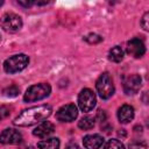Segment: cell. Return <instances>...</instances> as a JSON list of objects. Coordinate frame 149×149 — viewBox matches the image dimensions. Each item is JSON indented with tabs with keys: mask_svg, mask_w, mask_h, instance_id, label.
<instances>
[{
	"mask_svg": "<svg viewBox=\"0 0 149 149\" xmlns=\"http://www.w3.org/2000/svg\"><path fill=\"white\" fill-rule=\"evenodd\" d=\"M51 112H52V108L50 105H41V106L30 107L28 109L22 111V113H20L14 119V125L20 126V127L33 126L49 118Z\"/></svg>",
	"mask_w": 149,
	"mask_h": 149,
	"instance_id": "cell-1",
	"label": "cell"
},
{
	"mask_svg": "<svg viewBox=\"0 0 149 149\" xmlns=\"http://www.w3.org/2000/svg\"><path fill=\"white\" fill-rule=\"evenodd\" d=\"M50 92H51V87L49 84H45V83L36 84V85L28 87V90L26 91V93L23 95V100L26 102L38 101V100L47 98L50 94Z\"/></svg>",
	"mask_w": 149,
	"mask_h": 149,
	"instance_id": "cell-2",
	"label": "cell"
},
{
	"mask_svg": "<svg viewBox=\"0 0 149 149\" xmlns=\"http://www.w3.org/2000/svg\"><path fill=\"white\" fill-rule=\"evenodd\" d=\"M29 63V57L24 54H17V55H14L9 58H7L3 63V70L7 72V73H16V72H20L22 71L23 69L27 68Z\"/></svg>",
	"mask_w": 149,
	"mask_h": 149,
	"instance_id": "cell-3",
	"label": "cell"
},
{
	"mask_svg": "<svg viewBox=\"0 0 149 149\" xmlns=\"http://www.w3.org/2000/svg\"><path fill=\"white\" fill-rule=\"evenodd\" d=\"M95 87H97V91H98L100 98H102V99L111 98L115 91L112 77L107 72H104L102 74H100V77L98 78V80L95 83Z\"/></svg>",
	"mask_w": 149,
	"mask_h": 149,
	"instance_id": "cell-4",
	"label": "cell"
},
{
	"mask_svg": "<svg viewBox=\"0 0 149 149\" xmlns=\"http://www.w3.org/2000/svg\"><path fill=\"white\" fill-rule=\"evenodd\" d=\"M95 102H97V99H95V95L92 90L84 88L80 91V93L78 95V105L83 112L92 111L95 106Z\"/></svg>",
	"mask_w": 149,
	"mask_h": 149,
	"instance_id": "cell-5",
	"label": "cell"
},
{
	"mask_svg": "<svg viewBox=\"0 0 149 149\" xmlns=\"http://www.w3.org/2000/svg\"><path fill=\"white\" fill-rule=\"evenodd\" d=\"M1 27L9 33H15L22 27V19L14 13H6L1 17Z\"/></svg>",
	"mask_w": 149,
	"mask_h": 149,
	"instance_id": "cell-6",
	"label": "cell"
},
{
	"mask_svg": "<svg viewBox=\"0 0 149 149\" xmlns=\"http://www.w3.org/2000/svg\"><path fill=\"white\" fill-rule=\"evenodd\" d=\"M77 116H78V109L74 106V104H66V105L62 106L56 113V118L61 122L74 121V119Z\"/></svg>",
	"mask_w": 149,
	"mask_h": 149,
	"instance_id": "cell-7",
	"label": "cell"
},
{
	"mask_svg": "<svg viewBox=\"0 0 149 149\" xmlns=\"http://www.w3.org/2000/svg\"><path fill=\"white\" fill-rule=\"evenodd\" d=\"M141 83H142V79L139 74L136 73H133V74H129L125 80H123V91L126 94L128 95H133V94H136L141 87Z\"/></svg>",
	"mask_w": 149,
	"mask_h": 149,
	"instance_id": "cell-8",
	"label": "cell"
},
{
	"mask_svg": "<svg viewBox=\"0 0 149 149\" xmlns=\"http://www.w3.org/2000/svg\"><path fill=\"white\" fill-rule=\"evenodd\" d=\"M22 141V135L19 130L7 128L0 134V143L2 144H19Z\"/></svg>",
	"mask_w": 149,
	"mask_h": 149,
	"instance_id": "cell-9",
	"label": "cell"
},
{
	"mask_svg": "<svg viewBox=\"0 0 149 149\" xmlns=\"http://www.w3.org/2000/svg\"><path fill=\"white\" fill-rule=\"evenodd\" d=\"M127 52H128L130 56L135 57V58L142 57V56L144 55V52H146L144 43H143L140 38H137V37L132 38V40L128 41V43H127Z\"/></svg>",
	"mask_w": 149,
	"mask_h": 149,
	"instance_id": "cell-10",
	"label": "cell"
},
{
	"mask_svg": "<svg viewBox=\"0 0 149 149\" xmlns=\"http://www.w3.org/2000/svg\"><path fill=\"white\" fill-rule=\"evenodd\" d=\"M55 132V126L54 123H51L50 121H43L42 123H40L34 130L33 134L40 139H45L48 136H50L52 133Z\"/></svg>",
	"mask_w": 149,
	"mask_h": 149,
	"instance_id": "cell-11",
	"label": "cell"
},
{
	"mask_svg": "<svg viewBox=\"0 0 149 149\" xmlns=\"http://www.w3.org/2000/svg\"><path fill=\"white\" fill-rule=\"evenodd\" d=\"M85 149H99L104 143V137L100 134H90L83 139Z\"/></svg>",
	"mask_w": 149,
	"mask_h": 149,
	"instance_id": "cell-12",
	"label": "cell"
},
{
	"mask_svg": "<svg viewBox=\"0 0 149 149\" xmlns=\"http://www.w3.org/2000/svg\"><path fill=\"white\" fill-rule=\"evenodd\" d=\"M118 119L122 123H128L134 119V108L130 105H123L118 111Z\"/></svg>",
	"mask_w": 149,
	"mask_h": 149,
	"instance_id": "cell-13",
	"label": "cell"
},
{
	"mask_svg": "<svg viewBox=\"0 0 149 149\" xmlns=\"http://www.w3.org/2000/svg\"><path fill=\"white\" fill-rule=\"evenodd\" d=\"M59 140L57 137H51L47 140H42L37 143L40 149H59Z\"/></svg>",
	"mask_w": 149,
	"mask_h": 149,
	"instance_id": "cell-14",
	"label": "cell"
},
{
	"mask_svg": "<svg viewBox=\"0 0 149 149\" xmlns=\"http://www.w3.org/2000/svg\"><path fill=\"white\" fill-rule=\"evenodd\" d=\"M123 56H125V52H123L122 48L119 47V45L113 47V48L109 50V54H108V58H109V61L115 62V63L121 62V61L123 59Z\"/></svg>",
	"mask_w": 149,
	"mask_h": 149,
	"instance_id": "cell-15",
	"label": "cell"
},
{
	"mask_svg": "<svg viewBox=\"0 0 149 149\" xmlns=\"http://www.w3.org/2000/svg\"><path fill=\"white\" fill-rule=\"evenodd\" d=\"M94 121H95V119L93 116L86 115V116L80 119V121L78 122V127L83 130H88V129L94 127Z\"/></svg>",
	"mask_w": 149,
	"mask_h": 149,
	"instance_id": "cell-16",
	"label": "cell"
},
{
	"mask_svg": "<svg viewBox=\"0 0 149 149\" xmlns=\"http://www.w3.org/2000/svg\"><path fill=\"white\" fill-rule=\"evenodd\" d=\"M105 149H125V146H123L119 140L112 139V140H108V141L106 142Z\"/></svg>",
	"mask_w": 149,
	"mask_h": 149,
	"instance_id": "cell-17",
	"label": "cell"
},
{
	"mask_svg": "<svg viewBox=\"0 0 149 149\" xmlns=\"http://www.w3.org/2000/svg\"><path fill=\"white\" fill-rule=\"evenodd\" d=\"M84 40L87 43H90V44H95V43L101 42L102 41V37L100 35H98V34H88V35H86L84 37Z\"/></svg>",
	"mask_w": 149,
	"mask_h": 149,
	"instance_id": "cell-18",
	"label": "cell"
},
{
	"mask_svg": "<svg viewBox=\"0 0 149 149\" xmlns=\"http://www.w3.org/2000/svg\"><path fill=\"white\" fill-rule=\"evenodd\" d=\"M19 92H20V88L15 85H10L7 88H5V91H3L6 97H16L19 94Z\"/></svg>",
	"mask_w": 149,
	"mask_h": 149,
	"instance_id": "cell-19",
	"label": "cell"
},
{
	"mask_svg": "<svg viewBox=\"0 0 149 149\" xmlns=\"http://www.w3.org/2000/svg\"><path fill=\"white\" fill-rule=\"evenodd\" d=\"M129 149H147V144L144 141H133L129 144Z\"/></svg>",
	"mask_w": 149,
	"mask_h": 149,
	"instance_id": "cell-20",
	"label": "cell"
},
{
	"mask_svg": "<svg viewBox=\"0 0 149 149\" xmlns=\"http://www.w3.org/2000/svg\"><path fill=\"white\" fill-rule=\"evenodd\" d=\"M10 113V108L6 105H0V120L6 119Z\"/></svg>",
	"mask_w": 149,
	"mask_h": 149,
	"instance_id": "cell-21",
	"label": "cell"
},
{
	"mask_svg": "<svg viewBox=\"0 0 149 149\" xmlns=\"http://www.w3.org/2000/svg\"><path fill=\"white\" fill-rule=\"evenodd\" d=\"M148 17H149V13L147 12V13L143 15L142 20H141V26L143 27L144 30H148Z\"/></svg>",
	"mask_w": 149,
	"mask_h": 149,
	"instance_id": "cell-22",
	"label": "cell"
},
{
	"mask_svg": "<svg viewBox=\"0 0 149 149\" xmlns=\"http://www.w3.org/2000/svg\"><path fill=\"white\" fill-rule=\"evenodd\" d=\"M17 3L21 5V6H23V7H30V6L34 5L35 2H34V1H17Z\"/></svg>",
	"mask_w": 149,
	"mask_h": 149,
	"instance_id": "cell-23",
	"label": "cell"
},
{
	"mask_svg": "<svg viewBox=\"0 0 149 149\" xmlns=\"http://www.w3.org/2000/svg\"><path fill=\"white\" fill-rule=\"evenodd\" d=\"M98 116H99V119H100L101 121H104L105 118H106V115H105V111H101V109H100V111L98 112Z\"/></svg>",
	"mask_w": 149,
	"mask_h": 149,
	"instance_id": "cell-24",
	"label": "cell"
},
{
	"mask_svg": "<svg viewBox=\"0 0 149 149\" xmlns=\"http://www.w3.org/2000/svg\"><path fill=\"white\" fill-rule=\"evenodd\" d=\"M66 149H79V148H78V146L74 142H71V143H69L66 146Z\"/></svg>",
	"mask_w": 149,
	"mask_h": 149,
	"instance_id": "cell-25",
	"label": "cell"
},
{
	"mask_svg": "<svg viewBox=\"0 0 149 149\" xmlns=\"http://www.w3.org/2000/svg\"><path fill=\"white\" fill-rule=\"evenodd\" d=\"M27 149H34V147H29V148H27Z\"/></svg>",
	"mask_w": 149,
	"mask_h": 149,
	"instance_id": "cell-26",
	"label": "cell"
},
{
	"mask_svg": "<svg viewBox=\"0 0 149 149\" xmlns=\"http://www.w3.org/2000/svg\"><path fill=\"white\" fill-rule=\"evenodd\" d=\"M0 41H1V35H0Z\"/></svg>",
	"mask_w": 149,
	"mask_h": 149,
	"instance_id": "cell-27",
	"label": "cell"
}]
</instances>
